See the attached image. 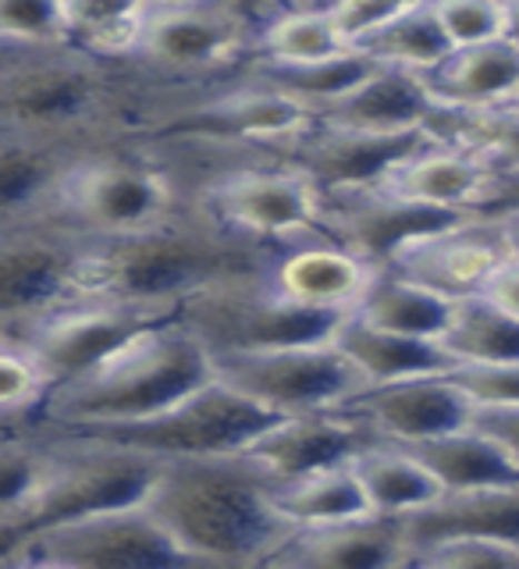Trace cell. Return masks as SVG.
<instances>
[{
    "label": "cell",
    "mask_w": 519,
    "mask_h": 569,
    "mask_svg": "<svg viewBox=\"0 0 519 569\" xmlns=\"http://www.w3.org/2000/svg\"><path fill=\"white\" fill-rule=\"evenodd\" d=\"M160 89L129 64H107L76 47H0V132L71 150H100L147 136Z\"/></svg>",
    "instance_id": "cell-1"
},
{
    "label": "cell",
    "mask_w": 519,
    "mask_h": 569,
    "mask_svg": "<svg viewBox=\"0 0 519 569\" xmlns=\"http://www.w3.org/2000/svg\"><path fill=\"white\" fill-rule=\"evenodd\" d=\"M150 509L213 569H267L299 533L275 502L271 477L246 452L168 462Z\"/></svg>",
    "instance_id": "cell-2"
},
{
    "label": "cell",
    "mask_w": 519,
    "mask_h": 569,
    "mask_svg": "<svg viewBox=\"0 0 519 569\" xmlns=\"http://www.w3.org/2000/svg\"><path fill=\"white\" fill-rule=\"evenodd\" d=\"M218 381L213 352L182 317H164L142 328L107 360L53 388L32 427L43 431H107L139 423L160 409L196 396Z\"/></svg>",
    "instance_id": "cell-3"
},
{
    "label": "cell",
    "mask_w": 519,
    "mask_h": 569,
    "mask_svg": "<svg viewBox=\"0 0 519 569\" xmlns=\"http://www.w3.org/2000/svg\"><path fill=\"white\" fill-rule=\"evenodd\" d=\"M271 257V249L231 236L192 203L182 218L142 236L89 239V299L178 313L213 284L263 271Z\"/></svg>",
    "instance_id": "cell-4"
},
{
    "label": "cell",
    "mask_w": 519,
    "mask_h": 569,
    "mask_svg": "<svg viewBox=\"0 0 519 569\" xmlns=\"http://www.w3.org/2000/svg\"><path fill=\"white\" fill-rule=\"evenodd\" d=\"M189 207L192 196L168 157L136 139L82 153L47 218L68 224L82 239L107 242L153 231L182 218Z\"/></svg>",
    "instance_id": "cell-5"
},
{
    "label": "cell",
    "mask_w": 519,
    "mask_h": 569,
    "mask_svg": "<svg viewBox=\"0 0 519 569\" xmlns=\"http://www.w3.org/2000/svg\"><path fill=\"white\" fill-rule=\"evenodd\" d=\"M203 174L192 203L224 231L260 249H289L325 236L328 196L285 153H192Z\"/></svg>",
    "instance_id": "cell-6"
},
{
    "label": "cell",
    "mask_w": 519,
    "mask_h": 569,
    "mask_svg": "<svg viewBox=\"0 0 519 569\" xmlns=\"http://www.w3.org/2000/svg\"><path fill=\"white\" fill-rule=\"evenodd\" d=\"M36 431H43V427H36ZM43 435L50 441V470L32 502L14 520L0 523L4 551L40 538L53 527L86 520V516L147 506L168 470L164 459L103 438L64 431Z\"/></svg>",
    "instance_id": "cell-7"
},
{
    "label": "cell",
    "mask_w": 519,
    "mask_h": 569,
    "mask_svg": "<svg viewBox=\"0 0 519 569\" xmlns=\"http://www.w3.org/2000/svg\"><path fill=\"white\" fill-rule=\"evenodd\" d=\"M317 129V114L296 97L260 82L253 71L157 103L142 142L210 153H285Z\"/></svg>",
    "instance_id": "cell-8"
},
{
    "label": "cell",
    "mask_w": 519,
    "mask_h": 569,
    "mask_svg": "<svg viewBox=\"0 0 519 569\" xmlns=\"http://www.w3.org/2000/svg\"><path fill=\"white\" fill-rule=\"evenodd\" d=\"M260 22L263 8L231 0H150L132 68L164 97L210 89L242 76L257 61Z\"/></svg>",
    "instance_id": "cell-9"
},
{
    "label": "cell",
    "mask_w": 519,
    "mask_h": 569,
    "mask_svg": "<svg viewBox=\"0 0 519 569\" xmlns=\"http://www.w3.org/2000/svg\"><path fill=\"white\" fill-rule=\"evenodd\" d=\"M178 317L203 338L213 356L331 342L346 325V317L338 313L307 310L278 296L267 281V267L213 284L189 299Z\"/></svg>",
    "instance_id": "cell-10"
},
{
    "label": "cell",
    "mask_w": 519,
    "mask_h": 569,
    "mask_svg": "<svg viewBox=\"0 0 519 569\" xmlns=\"http://www.w3.org/2000/svg\"><path fill=\"white\" fill-rule=\"evenodd\" d=\"M76 302H89V239L50 218L0 228V331L40 325Z\"/></svg>",
    "instance_id": "cell-11"
},
{
    "label": "cell",
    "mask_w": 519,
    "mask_h": 569,
    "mask_svg": "<svg viewBox=\"0 0 519 569\" xmlns=\"http://www.w3.org/2000/svg\"><path fill=\"white\" fill-rule=\"evenodd\" d=\"M213 363H218V381L275 417L331 413V409H346L370 388L367 373L349 360L335 338L267 352H228L213 356Z\"/></svg>",
    "instance_id": "cell-12"
},
{
    "label": "cell",
    "mask_w": 519,
    "mask_h": 569,
    "mask_svg": "<svg viewBox=\"0 0 519 569\" xmlns=\"http://www.w3.org/2000/svg\"><path fill=\"white\" fill-rule=\"evenodd\" d=\"M275 413H267L253 399L239 396L224 381H213L200 388L196 396L160 409L157 417L139 423L107 427V431H64V435H89L124 445V449L147 452L153 459L178 462V459H213V456H239L253 445Z\"/></svg>",
    "instance_id": "cell-13"
},
{
    "label": "cell",
    "mask_w": 519,
    "mask_h": 569,
    "mask_svg": "<svg viewBox=\"0 0 519 569\" xmlns=\"http://www.w3.org/2000/svg\"><path fill=\"white\" fill-rule=\"evenodd\" d=\"M4 556H47L79 569H213L174 538L150 502L53 527Z\"/></svg>",
    "instance_id": "cell-14"
},
{
    "label": "cell",
    "mask_w": 519,
    "mask_h": 569,
    "mask_svg": "<svg viewBox=\"0 0 519 569\" xmlns=\"http://www.w3.org/2000/svg\"><path fill=\"white\" fill-rule=\"evenodd\" d=\"M470 218H477V213L427 207L378 186L356 192H331L325 203V236L335 239L338 246H346L349 253L367 260L370 267L385 271L409 242L435 236V231H445Z\"/></svg>",
    "instance_id": "cell-15"
},
{
    "label": "cell",
    "mask_w": 519,
    "mask_h": 569,
    "mask_svg": "<svg viewBox=\"0 0 519 569\" xmlns=\"http://www.w3.org/2000/svg\"><path fill=\"white\" fill-rule=\"evenodd\" d=\"M174 317L147 307H129V302H107V299H89L50 313L40 325H29L22 331H0L11 335L18 342H26L40 363L50 370L53 385H64L79 378L89 367L107 360L114 349H121L129 338H136L142 328L157 325V320Z\"/></svg>",
    "instance_id": "cell-16"
},
{
    "label": "cell",
    "mask_w": 519,
    "mask_h": 569,
    "mask_svg": "<svg viewBox=\"0 0 519 569\" xmlns=\"http://www.w3.org/2000/svg\"><path fill=\"white\" fill-rule=\"evenodd\" d=\"M373 441V427L349 409H331V413H302L281 417L249 445L246 456L271 477V485H292V480L313 477L320 470L346 467Z\"/></svg>",
    "instance_id": "cell-17"
},
{
    "label": "cell",
    "mask_w": 519,
    "mask_h": 569,
    "mask_svg": "<svg viewBox=\"0 0 519 569\" xmlns=\"http://www.w3.org/2000/svg\"><path fill=\"white\" fill-rule=\"evenodd\" d=\"M509 263L491 218H470L409 242L385 271H396L452 302L473 299Z\"/></svg>",
    "instance_id": "cell-18"
},
{
    "label": "cell",
    "mask_w": 519,
    "mask_h": 569,
    "mask_svg": "<svg viewBox=\"0 0 519 569\" xmlns=\"http://www.w3.org/2000/svg\"><path fill=\"white\" fill-rule=\"evenodd\" d=\"M346 409L367 420L381 441H396V445H423L445 435L467 431L477 417L473 396L452 373L367 388Z\"/></svg>",
    "instance_id": "cell-19"
},
{
    "label": "cell",
    "mask_w": 519,
    "mask_h": 569,
    "mask_svg": "<svg viewBox=\"0 0 519 569\" xmlns=\"http://www.w3.org/2000/svg\"><path fill=\"white\" fill-rule=\"evenodd\" d=\"M373 278H378V267H370L328 236L278 249L267 263V281L278 296L296 307L338 317L356 313Z\"/></svg>",
    "instance_id": "cell-20"
},
{
    "label": "cell",
    "mask_w": 519,
    "mask_h": 569,
    "mask_svg": "<svg viewBox=\"0 0 519 569\" xmlns=\"http://www.w3.org/2000/svg\"><path fill=\"white\" fill-rule=\"evenodd\" d=\"M431 132L413 136H370L320 124L302 136L296 147L285 150V157L307 171L313 182L331 192H356V189H378L385 186L391 171L413 153Z\"/></svg>",
    "instance_id": "cell-21"
},
{
    "label": "cell",
    "mask_w": 519,
    "mask_h": 569,
    "mask_svg": "<svg viewBox=\"0 0 519 569\" xmlns=\"http://www.w3.org/2000/svg\"><path fill=\"white\" fill-rule=\"evenodd\" d=\"M409 520L363 516V520L299 530L267 569H406L413 559Z\"/></svg>",
    "instance_id": "cell-22"
},
{
    "label": "cell",
    "mask_w": 519,
    "mask_h": 569,
    "mask_svg": "<svg viewBox=\"0 0 519 569\" xmlns=\"http://www.w3.org/2000/svg\"><path fill=\"white\" fill-rule=\"evenodd\" d=\"M438 114L441 103L423 76L378 64L352 93L325 107L317 121L331 124V129L370 132V136H413V132H431Z\"/></svg>",
    "instance_id": "cell-23"
},
{
    "label": "cell",
    "mask_w": 519,
    "mask_h": 569,
    "mask_svg": "<svg viewBox=\"0 0 519 569\" xmlns=\"http://www.w3.org/2000/svg\"><path fill=\"white\" fill-rule=\"evenodd\" d=\"M491 182H495V171L485 160H477L473 153L459 150L431 132L396 171H391L385 189L406 196V200L427 203V207L480 213V207H485L491 192Z\"/></svg>",
    "instance_id": "cell-24"
},
{
    "label": "cell",
    "mask_w": 519,
    "mask_h": 569,
    "mask_svg": "<svg viewBox=\"0 0 519 569\" xmlns=\"http://www.w3.org/2000/svg\"><path fill=\"white\" fill-rule=\"evenodd\" d=\"M89 150L0 132V228L47 218L71 164Z\"/></svg>",
    "instance_id": "cell-25"
},
{
    "label": "cell",
    "mask_w": 519,
    "mask_h": 569,
    "mask_svg": "<svg viewBox=\"0 0 519 569\" xmlns=\"http://www.w3.org/2000/svg\"><path fill=\"white\" fill-rule=\"evenodd\" d=\"M441 111H488L519 97V47L495 40L485 47L452 50V58L423 76Z\"/></svg>",
    "instance_id": "cell-26"
},
{
    "label": "cell",
    "mask_w": 519,
    "mask_h": 569,
    "mask_svg": "<svg viewBox=\"0 0 519 569\" xmlns=\"http://www.w3.org/2000/svg\"><path fill=\"white\" fill-rule=\"evenodd\" d=\"M409 533H413L417 548L452 538H477L519 548V485L445 495L435 509L409 520Z\"/></svg>",
    "instance_id": "cell-27"
},
{
    "label": "cell",
    "mask_w": 519,
    "mask_h": 569,
    "mask_svg": "<svg viewBox=\"0 0 519 569\" xmlns=\"http://www.w3.org/2000/svg\"><path fill=\"white\" fill-rule=\"evenodd\" d=\"M356 477L367 491L373 516L391 520H413V516L435 509L449 491L423 462L396 441H373L367 452L352 459Z\"/></svg>",
    "instance_id": "cell-28"
},
{
    "label": "cell",
    "mask_w": 519,
    "mask_h": 569,
    "mask_svg": "<svg viewBox=\"0 0 519 569\" xmlns=\"http://www.w3.org/2000/svg\"><path fill=\"white\" fill-rule=\"evenodd\" d=\"M335 342L367 373L370 388L399 385L413 378H445V373L459 370L452 352L441 342H423V338L378 331V328L360 325L356 317H346V325L338 328Z\"/></svg>",
    "instance_id": "cell-29"
},
{
    "label": "cell",
    "mask_w": 519,
    "mask_h": 569,
    "mask_svg": "<svg viewBox=\"0 0 519 569\" xmlns=\"http://www.w3.org/2000/svg\"><path fill=\"white\" fill-rule=\"evenodd\" d=\"M349 317L378 331L423 338V342H445V335H449L452 317H456V302L396 271H378L370 292Z\"/></svg>",
    "instance_id": "cell-30"
},
{
    "label": "cell",
    "mask_w": 519,
    "mask_h": 569,
    "mask_svg": "<svg viewBox=\"0 0 519 569\" xmlns=\"http://www.w3.org/2000/svg\"><path fill=\"white\" fill-rule=\"evenodd\" d=\"M406 449L441 480V488L449 495L519 485V467L512 462V456L480 427H467V431L445 435L423 445H406Z\"/></svg>",
    "instance_id": "cell-31"
},
{
    "label": "cell",
    "mask_w": 519,
    "mask_h": 569,
    "mask_svg": "<svg viewBox=\"0 0 519 569\" xmlns=\"http://www.w3.org/2000/svg\"><path fill=\"white\" fill-rule=\"evenodd\" d=\"M349 53L328 4L263 8L257 64H317Z\"/></svg>",
    "instance_id": "cell-32"
},
{
    "label": "cell",
    "mask_w": 519,
    "mask_h": 569,
    "mask_svg": "<svg viewBox=\"0 0 519 569\" xmlns=\"http://www.w3.org/2000/svg\"><path fill=\"white\" fill-rule=\"evenodd\" d=\"M71 47L107 64H136L150 0H64Z\"/></svg>",
    "instance_id": "cell-33"
},
{
    "label": "cell",
    "mask_w": 519,
    "mask_h": 569,
    "mask_svg": "<svg viewBox=\"0 0 519 569\" xmlns=\"http://www.w3.org/2000/svg\"><path fill=\"white\" fill-rule=\"evenodd\" d=\"M275 502L296 530L338 527V523H352V520H363V516H373L352 462L292 480V485H278Z\"/></svg>",
    "instance_id": "cell-34"
},
{
    "label": "cell",
    "mask_w": 519,
    "mask_h": 569,
    "mask_svg": "<svg viewBox=\"0 0 519 569\" xmlns=\"http://www.w3.org/2000/svg\"><path fill=\"white\" fill-rule=\"evenodd\" d=\"M452 40L441 26V14L435 0H409L406 11L391 22L385 32L360 50L363 58L385 68H402L417 71V76H431L452 58Z\"/></svg>",
    "instance_id": "cell-35"
},
{
    "label": "cell",
    "mask_w": 519,
    "mask_h": 569,
    "mask_svg": "<svg viewBox=\"0 0 519 569\" xmlns=\"http://www.w3.org/2000/svg\"><path fill=\"white\" fill-rule=\"evenodd\" d=\"M441 346L459 367H512L519 363V320L485 296L462 299Z\"/></svg>",
    "instance_id": "cell-36"
},
{
    "label": "cell",
    "mask_w": 519,
    "mask_h": 569,
    "mask_svg": "<svg viewBox=\"0 0 519 569\" xmlns=\"http://www.w3.org/2000/svg\"><path fill=\"white\" fill-rule=\"evenodd\" d=\"M431 132L452 147L473 153L495 174H519V107H488V111H441Z\"/></svg>",
    "instance_id": "cell-37"
},
{
    "label": "cell",
    "mask_w": 519,
    "mask_h": 569,
    "mask_svg": "<svg viewBox=\"0 0 519 569\" xmlns=\"http://www.w3.org/2000/svg\"><path fill=\"white\" fill-rule=\"evenodd\" d=\"M373 68L378 64L356 50L342 53V58H331V61H317V64H257V61L249 64V71H253L260 82L296 97L299 103H307L313 114H320L325 107L352 93Z\"/></svg>",
    "instance_id": "cell-38"
},
{
    "label": "cell",
    "mask_w": 519,
    "mask_h": 569,
    "mask_svg": "<svg viewBox=\"0 0 519 569\" xmlns=\"http://www.w3.org/2000/svg\"><path fill=\"white\" fill-rule=\"evenodd\" d=\"M53 378L26 342L0 335V431H26L47 409Z\"/></svg>",
    "instance_id": "cell-39"
},
{
    "label": "cell",
    "mask_w": 519,
    "mask_h": 569,
    "mask_svg": "<svg viewBox=\"0 0 519 569\" xmlns=\"http://www.w3.org/2000/svg\"><path fill=\"white\" fill-rule=\"evenodd\" d=\"M0 47L4 50L71 47L64 0H0Z\"/></svg>",
    "instance_id": "cell-40"
},
{
    "label": "cell",
    "mask_w": 519,
    "mask_h": 569,
    "mask_svg": "<svg viewBox=\"0 0 519 569\" xmlns=\"http://www.w3.org/2000/svg\"><path fill=\"white\" fill-rule=\"evenodd\" d=\"M456 50L509 40V0H435Z\"/></svg>",
    "instance_id": "cell-41"
},
{
    "label": "cell",
    "mask_w": 519,
    "mask_h": 569,
    "mask_svg": "<svg viewBox=\"0 0 519 569\" xmlns=\"http://www.w3.org/2000/svg\"><path fill=\"white\" fill-rule=\"evenodd\" d=\"M406 569H519V548L477 538H452L417 548Z\"/></svg>",
    "instance_id": "cell-42"
},
{
    "label": "cell",
    "mask_w": 519,
    "mask_h": 569,
    "mask_svg": "<svg viewBox=\"0 0 519 569\" xmlns=\"http://www.w3.org/2000/svg\"><path fill=\"white\" fill-rule=\"evenodd\" d=\"M409 0H328L335 29L349 50L360 53L373 36L385 32L406 11Z\"/></svg>",
    "instance_id": "cell-43"
},
{
    "label": "cell",
    "mask_w": 519,
    "mask_h": 569,
    "mask_svg": "<svg viewBox=\"0 0 519 569\" xmlns=\"http://www.w3.org/2000/svg\"><path fill=\"white\" fill-rule=\"evenodd\" d=\"M452 378L477 406H519V363L512 367H459Z\"/></svg>",
    "instance_id": "cell-44"
},
{
    "label": "cell",
    "mask_w": 519,
    "mask_h": 569,
    "mask_svg": "<svg viewBox=\"0 0 519 569\" xmlns=\"http://www.w3.org/2000/svg\"><path fill=\"white\" fill-rule=\"evenodd\" d=\"M473 427L502 445L519 467V406H477Z\"/></svg>",
    "instance_id": "cell-45"
},
{
    "label": "cell",
    "mask_w": 519,
    "mask_h": 569,
    "mask_svg": "<svg viewBox=\"0 0 519 569\" xmlns=\"http://www.w3.org/2000/svg\"><path fill=\"white\" fill-rule=\"evenodd\" d=\"M488 302H495L498 310H506L519 320V263H506L502 271H498L491 281H488V289L480 292Z\"/></svg>",
    "instance_id": "cell-46"
},
{
    "label": "cell",
    "mask_w": 519,
    "mask_h": 569,
    "mask_svg": "<svg viewBox=\"0 0 519 569\" xmlns=\"http://www.w3.org/2000/svg\"><path fill=\"white\" fill-rule=\"evenodd\" d=\"M509 207H519V174H495L488 200H485V207H480V218H488V213H502Z\"/></svg>",
    "instance_id": "cell-47"
},
{
    "label": "cell",
    "mask_w": 519,
    "mask_h": 569,
    "mask_svg": "<svg viewBox=\"0 0 519 569\" xmlns=\"http://www.w3.org/2000/svg\"><path fill=\"white\" fill-rule=\"evenodd\" d=\"M498 228V239H502V249L512 263H519V207H509L502 213H488Z\"/></svg>",
    "instance_id": "cell-48"
},
{
    "label": "cell",
    "mask_w": 519,
    "mask_h": 569,
    "mask_svg": "<svg viewBox=\"0 0 519 569\" xmlns=\"http://www.w3.org/2000/svg\"><path fill=\"white\" fill-rule=\"evenodd\" d=\"M0 562H4V569H79V566H71V562L47 559V556H4Z\"/></svg>",
    "instance_id": "cell-49"
},
{
    "label": "cell",
    "mask_w": 519,
    "mask_h": 569,
    "mask_svg": "<svg viewBox=\"0 0 519 569\" xmlns=\"http://www.w3.org/2000/svg\"><path fill=\"white\" fill-rule=\"evenodd\" d=\"M509 40L519 47V0H509Z\"/></svg>",
    "instance_id": "cell-50"
},
{
    "label": "cell",
    "mask_w": 519,
    "mask_h": 569,
    "mask_svg": "<svg viewBox=\"0 0 519 569\" xmlns=\"http://www.w3.org/2000/svg\"><path fill=\"white\" fill-rule=\"evenodd\" d=\"M516 107H519V97H516Z\"/></svg>",
    "instance_id": "cell-51"
}]
</instances>
